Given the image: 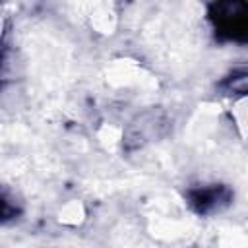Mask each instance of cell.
Segmentation results:
<instances>
[{"label":"cell","instance_id":"6da1fadb","mask_svg":"<svg viewBox=\"0 0 248 248\" xmlns=\"http://www.w3.org/2000/svg\"><path fill=\"white\" fill-rule=\"evenodd\" d=\"M209 19L217 37L227 41H244L248 31L244 2H219L209 8Z\"/></svg>","mask_w":248,"mask_h":248},{"label":"cell","instance_id":"7a4b0ae2","mask_svg":"<svg viewBox=\"0 0 248 248\" xmlns=\"http://www.w3.org/2000/svg\"><path fill=\"white\" fill-rule=\"evenodd\" d=\"M188 200L198 213H211L219 211L231 202V192L225 186H205L192 190L188 194Z\"/></svg>","mask_w":248,"mask_h":248},{"label":"cell","instance_id":"3957f363","mask_svg":"<svg viewBox=\"0 0 248 248\" xmlns=\"http://www.w3.org/2000/svg\"><path fill=\"white\" fill-rule=\"evenodd\" d=\"M16 215H17V207H16L10 200H6L4 196H0V223L10 221V219H14Z\"/></svg>","mask_w":248,"mask_h":248}]
</instances>
